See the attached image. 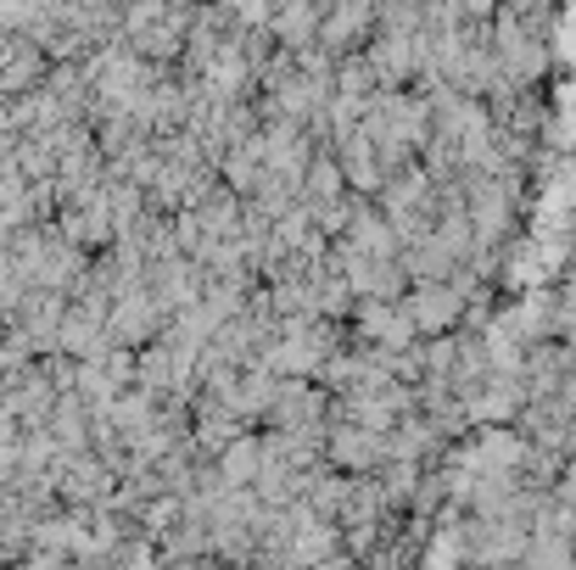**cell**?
<instances>
[{
  "mask_svg": "<svg viewBox=\"0 0 576 570\" xmlns=\"http://www.w3.org/2000/svg\"><path fill=\"white\" fill-rule=\"evenodd\" d=\"M459 313H465V292L459 285H443V280H425L414 292V302H409L414 330H448Z\"/></svg>",
  "mask_w": 576,
  "mask_h": 570,
  "instance_id": "cell-1",
  "label": "cell"
}]
</instances>
